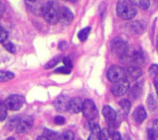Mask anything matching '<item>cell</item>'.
<instances>
[{
	"label": "cell",
	"mask_w": 158,
	"mask_h": 140,
	"mask_svg": "<svg viewBox=\"0 0 158 140\" xmlns=\"http://www.w3.org/2000/svg\"><path fill=\"white\" fill-rule=\"evenodd\" d=\"M7 31L0 26V42H4L7 39Z\"/></svg>",
	"instance_id": "83f0119b"
},
{
	"label": "cell",
	"mask_w": 158,
	"mask_h": 140,
	"mask_svg": "<svg viewBox=\"0 0 158 140\" xmlns=\"http://www.w3.org/2000/svg\"><path fill=\"white\" fill-rule=\"evenodd\" d=\"M108 136H109L108 129H106H106H102L99 140H108Z\"/></svg>",
	"instance_id": "4dcf8cb0"
},
{
	"label": "cell",
	"mask_w": 158,
	"mask_h": 140,
	"mask_svg": "<svg viewBox=\"0 0 158 140\" xmlns=\"http://www.w3.org/2000/svg\"><path fill=\"white\" fill-rule=\"evenodd\" d=\"M111 50L115 54L122 57L129 53L130 46L125 40L117 37V38L113 39L111 42Z\"/></svg>",
	"instance_id": "277c9868"
},
{
	"label": "cell",
	"mask_w": 158,
	"mask_h": 140,
	"mask_svg": "<svg viewBox=\"0 0 158 140\" xmlns=\"http://www.w3.org/2000/svg\"><path fill=\"white\" fill-rule=\"evenodd\" d=\"M15 78V75L7 71H0V82H5L11 80Z\"/></svg>",
	"instance_id": "ffe728a7"
},
{
	"label": "cell",
	"mask_w": 158,
	"mask_h": 140,
	"mask_svg": "<svg viewBox=\"0 0 158 140\" xmlns=\"http://www.w3.org/2000/svg\"><path fill=\"white\" fill-rule=\"evenodd\" d=\"M146 117H147V114H146L145 109L143 106H139L133 113V119L138 124H141L142 122H143L146 119Z\"/></svg>",
	"instance_id": "2e32d148"
},
{
	"label": "cell",
	"mask_w": 158,
	"mask_h": 140,
	"mask_svg": "<svg viewBox=\"0 0 158 140\" xmlns=\"http://www.w3.org/2000/svg\"><path fill=\"white\" fill-rule=\"evenodd\" d=\"M33 125V119L31 116H23L19 118L18 125L16 126V131L19 134H23L28 132Z\"/></svg>",
	"instance_id": "ba28073f"
},
{
	"label": "cell",
	"mask_w": 158,
	"mask_h": 140,
	"mask_svg": "<svg viewBox=\"0 0 158 140\" xmlns=\"http://www.w3.org/2000/svg\"><path fill=\"white\" fill-rule=\"evenodd\" d=\"M82 105L83 102L80 98H72L69 101V107H68V112L71 114H78L81 111H82Z\"/></svg>",
	"instance_id": "4fadbf2b"
},
{
	"label": "cell",
	"mask_w": 158,
	"mask_h": 140,
	"mask_svg": "<svg viewBox=\"0 0 158 140\" xmlns=\"http://www.w3.org/2000/svg\"><path fill=\"white\" fill-rule=\"evenodd\" d=\"M24 103V98L20 95H10L6 98L5 104L11 111H19Z\"/></svg>",
	"instance_id": "8992f818"
},
{
	"label": "cell",
	"mask_w": 158,
	"mask_h": 140,
	"mask_svg": "<svg viewBox=\"0 0 158 140\" xmlns=\"http://www.w3.org/2000/svg\"><path fill=\"white\" fill-rule=\"evenodd\" d=\"M90 125V129H91V134L88 140H99L100 138V135H101V131L102 129L100 128V126L94 123V122H89Z\"/></svg>",
	"instance_id": "9a60e30c"
},
{
	"label": "cell",
	"mask_w": 158,
	"mask_h": 140,
	"mask_svg": "<svg viewBox=\"0 0 158 140\" xmlns=\"http://www.w3.org/2000/svg\"><path fill=\"white\" fill-rule=\"evenodd\" d=\"M60 6L55 1H48L45 3L44 9V18L45 21L49 24H56L59 21V13H60Z\"/></svg>",
	"instance_id": "6da1fadb"
},
{
	"label": "cell",
	"mask_w": 158,
	"mask_h": 140,
	"mask_svg": "<svg viewBox=\"0 0 158 140\" xmlns=\"http://www.w3.org/2000/svg\"><path fill=\"white\" fill-rule=\"evenodd\" d=\"M119 106L121 107V109L123 110L125 114H128L131 109V103L129 100H122L119 102Z\"/></svg>",
	"instance_id": "d6986e66"
},
{
	"label": "cell",
	"mask_w": 158,
	"mask_h": 140,
	"mask_svg": "<svg viewBox=\"0 0 158 140\" xmlns=\"http://www.w3.org/2000/svg\"><path fill=\"white\" fill-rule=\"evenodd\" d=\"M36 140H51L49 139L48 138H46L45 136H40V137H38V138Z\"/></svg>",
	"instance_id": "74e56055"
},
{
	"label": "cell",
	"mask_w": 158,
	"mask_h": 140,
	"mask_svg": "<svg viewBox=\"0 0 158 140\" xmlns=\"http://www.w3.org/2000/svg\"><path fill=\"white\" fill-rule=\"evenodd\" d=\"M74 18L73 13L71 10L66 6H63L60 8V13H59V22L62 23L63 25H69Z\"/></svg>",
	"instance_id": "30bf717a"
},
{
	"label": "cell",
	"mask_w": 158,
	"mask_h": 140,
	"mask_svg": "<svg viewBox=\"0 0 158 140\" xmlns=\"http://www.w3.org/2000/svg\"><path fill=\"white\" fill-rule=\"evenodd\" d=\"M60 60H61V57H60V56L55 57L54 59H52L51 61H49V62L47 63V65L45 66V68H51V67L55 66Z\"/></svg>",
	"instance_id": "4316f807"
},
{
	"label": "cell",
	"mask_w": 158,
	"mask_h": 140,
	"mask_svg": "<svg viewBox=\"0 0 158 140\" xmlns=\"http://www.w3.org/2000/svg\"><path fill=\"white\" fill-rule=\"evenodd\" d=\"M4 47L6 48V51H8L11 54H14L16 52V46L11 42H4Z\"/></svg>",
	"instance_id": "d4e9b609"
},
{
	"label": "cell",
	"mask_w": 158,
	"mask_h": 140,
	"mask_svg": "<svg viewBox=\"0 0 158 140\" xmlns=\"http://www.w3.org/2000/svg\"><path fill=\"white\" fill-rule=\"evenodd\" d=\"M54 122H55V124H56V125L61 126V125H64V124H65L66 119H65L63 116H61V115H57V116H56V117H55Z\"/></svg>",
	"instance_id": "f1b7e54d"
},
{
	"label": "cell",
	"mask_w": 158,
	"mask_h": 140,
	"mask_svg": "<svg viewBox=\"0 0 158 140\" xmlns=\"http://www.w3.org/2000/svg\"><path fill=\"white\" fill-rule=\"evenodd\" d=\"M4 10H5L4 6H3L2 3H0V18L2 17V15H3V13H4Z\"/></svg>",
	"instance_id": "8d00e7d4"
},
{
	"label": "cell",
	"mask_w": 158,
	"mask_h": 140,
	"mask_svg": "<svg viewBox=\"0 0 158 140\" xmlns=\"http://www.w3.org/2000/svg\"><path fill=\"white\" fill-rule=\"evenodd\" d=\"M110 90L113 95H115L116 97H120L128 92V90H130V83L127 79H125L118 83H114Z\"/></svg>",
	"instance_id": "52a82bcc"
},
{
	"label": "cell",
	"mask_w": 158,
	"mask_h": 140,
	"mask_svg": "<svg viewBox=\"0 0 158 140\" xmlns=\"http://www.w3.org/2000/svg\"><path fill=\"white\" fill-rule=\"evenodd\" d=\"M69 101L70 100L69 99V97L65 95H61L54 102V107L58 113H64L68 111Z\"/></svg>",
	"instance_id": "8fae6325"
},
{
	"label": "cell",
	"mask_w": 158,
	"mask_h": 140,
	"mask_svg": "<svg viewBox=\"0 0 158 140\" xmlns=\"http://www.w3.org/2000/svg\"><path fill=\"white\" fill-rule=\"evenodd\" d=\"M102 114H103L104 117L106 118V120L108 122V124H109L110 126L116 123V120H117V113H116V111L113 108H111L108 105H106V106H104V108L102 110Z\"/></svg>",
	"instance_id": "7c38bea8"
},
{
	"label": "cell",
	"mask_w": 158,
	"mask_h": 140,
	"mask_svg": "<svg viewBox=\"0 0 158 140\" xmlns=\"http://www.w3.org/2000/svg\"><path fill=\"white\" fill-rule=\"evenodd\" d=\"M63 63H64L66 67L70 68V69L72 68V61H71V59L69 57H64L63 58Z\"/></svg>",
	"instance_id": "d6a6232c"
},
{
	"label": "cell",
	"mask_w": 158,
	"mask_h": 140,
	"mask_svg": "<svg viewBox=\"0 0 158 140\" xmlns=\"http://www.w3.org/2000/svg\"><path fill=\"white\" fill-rule=\"evenodd\" d=\"M156 137L155 136V134L153 133V131L151 130V128L148 130V133H147V140H156Z\"/></svg>",
	"instance_id": "836d02e7"
},
{
	"label": "cell",
	"mask_w": 158,
	"mask_h": 140,
	"mask_svg": "<svg viewBox=\"0 0 158 140\" xmlns=\"http://www.w3.org/2000/svg\"><path fill=\"white\" fill-rule=\"evenodd\" d=\"M82 113H83L84 117L86 119H88L89 121L94 120L97 117V115H98V110L96 108V105L90 99H87V100H85L83 102Z\"/></svg>",
	"instance_id": "5b68a950"
},
{
	"label": "cell",
	"mask_w": 158,
	"mask_h": 140,
	"mask_svg": "<svg viewBox=\"0 0 158 140\" xmlns=\"http://www.w3.org/2000/svg\"><path fill=\"white\" fill-rule=\"evenodd\" d=\"M151 130L153 131V133L155 134V136L158 138V119L155 120L153 123V127L151 128Z\"/></svg>",
	"instance_id": "1f68e13d"
},
{
	"label": "cell",
	"mask_w": 158,
	"mask_h": 140,
	"mask_svg": "<svg viewBox=\"0 0 158 140\" xmlns=\"http://www.w3.org/2000/svg\"><path fill=\"white\" fill-rule=\"evenodd\" d=\"M6 140H15V138H8Z\"/></svg>",
	"instance_id": "60d3db41"
},
{
	"label": "cell",
	"mask_w": 158,
	"mask_h": 140,
	"mask_svg": "<svg viewBox=\"0 0 158 140\" xmlns=\"http://www.w3.org/2000/svg\"><path fill=\"white\" fill-rule=\"evenodd\" d=\"M154 84H155V87H156V93H157L158 96V78H156L154 81Z\"/></svg>",
	"instance_id": "d590c367"
},
{
	"label": "cell",
	"mask_w": 158,
	"mask_h": 140,
	"mask_svg": "<svg viewBox=\"0 0 158 140\" xmlns=\"http://www.w3.org/2000/svg\"><path fill=\"white\" fill-rule=\"evenodd\" d=\"M132 3H134V5L138 6L140 8L142 9H147L150 6V2L148 0H140V1H131Z\"/></svg>",
	"instance_id": "7402d4cb"
},
{
	"label": "cell",
	"mask_w": 158,
	"mask_h": 140,
	"mask_svg": "<svg viewBox=\"0 0 158 140\" xmlns=\"http://www.w3.org/2000/svg\"><path fill=\"white\" fill-rule=\"evenodd\" d=\"M123 140H131V138H130V136H125V138H124Z\"/></svg>",
	"instance_id": "f35d334b"
},
{
	"label": "cell",
	"mask_w": 158,
	"mask_h": 140,
	"mask_svg": "<svg viewBox=\"0 0 158 140\" xmlns=\"http://www.w3.org/2000/svg\"><path fill=\"white\" fill-rule=\"evenodd\" d=\"M142 91H143V87L141 83H137L135 84L129 91V96L131 99L132 100H137L141 97L142 95Z\"/></svg>",
	"instance_id": "e0dca14e"
},
{
	"label": "cell",
	"mask_w": 158,
	"mask_h": 140,
	"mask_svg": "<svg viewBox=\"0 0 158 140\" xmlns=\"http://www.w3.org/2000/svg\"><path fill=\"white\" fill-rule=\"evenodd\" d=\"M128 28L135 34H142L146 28V24L143 21H133L127 25Z\"/></svg>",
	"instance_id": "5bb4252c"
},
{
	"label": "cell",
	"mask_w": 158,
	"mask_h": 140,
	"mask_svg": "<svg viewBox=\"0 0 158 140\" xmlns=\"http://www.w3.org/2000/svg\"><path fill=\"white\" fill-rule=\"evenodd\" d=\"M126 72H127V76H130L131 78H138L143 75L142 69L139 66H129Z\"/></svg>",
	"instance_id": "ac0fdd59"
},
{
	"label": "cell",
	"mask_w": 158,
	"mask_h": 140,
	"mask_svg": "<svg viewBox=\"0 0 158 140\" xmlns=\"http://www.w3.org/2000/svg\"><path fill=\"white\" fill-rule=\"evenodd\" d=\"M90 31H91V27H86V28L82 29L81 30H80L78 33V38L80 39V41H81V42L86 41V39L89 36Z\"/></svg>",
	"instance_id": "44dd1931"
},
{
	"label": "cell",
	"mask_w": 158,
	"mask_h": 140,
	"mask_svg": "<svg viewBox=\"0 0 158 140\" xmlns=\"http://www.w3.org/2000/svg\"><path fill=\"white\" fill-rule=\"evenodd\" d=\"M106 75H107L109 81H111L113 83H118L119 81L126 79L127 72L123 67H121L119 66H112L109 67Z\"/></svg>",
	"instance_id": "3957f363"
},
{
	"label": "cell",
	"mask_w": 158,
	"mask_h": 140,
	"mask_svg": "<svg viewBox=\"0 0 158 140\" xmlns=\"http://www.w3.org/2000/svg\"><path fill=\"white\" fill-rule=\"evenodd\" d=\"M6 106L5 104V102H0V122L4 121L6 117Z\"/></svg>",
	"instance_id": "cb8c5ba5"
},
{
	"label": "cell",
	"mask_w": 158,
	"mask_h": 140,
	"mask_svg": "<svg viewBox=\"0 0 158 140\" xmlns=\"http://www.w3.org/2000/svg\"><path fill=\"white\" fill-rule=\"evenodd\" d=\"M149 75L152 78H156L158 77V66L157 65H152L149 67Z\"/></svg>",
	"instance_id": "484cf974"
},
{
	"label": "cell",
	"mask_w": 158,
	"mask_h": 140,
	"mask_svg": "<svg viewBox=\"0 0 158 140\" xmlns=\"http://www.w3.org/2000/svg\"><path fill=\"white\" fill-rule=\"evenodd\" d=\"M117 14L118 16L125 20H130L133 18L136 14L137 10L132 4L131 1H118L117 5Z\"/></svg>",
	"instance_id": "7a4b0ae2"
},
{
	"label": "cell",
	"mask_w": 158,
	"mask_h": 140,
	"mask_svg": "<svg viewBox=\"0 0 158 140\" xmlns=\"http://www.w3.org/2000/svg\"><path fill=\"white\" fill-rule=\"evenodd\" d=\"M55 72L56 73H59V74H69L71 72V69L68 68L66 66H63V67H59V68L56 69Z\"/></svg>",
	"instance_id": "f546056e"
},
{
	"label": "cell",
	"mask_w": 158,
	"mask_h": 140,
	"mask_svg": "<svg viewBox=\"0 0 158 140\" xmlns=\"http://www.w3.org/2000/svg\"><path fill=\"white\" fill-rule=\"evenodd\" d=\"M56 140H74V133L72 131H67L58 137Z\"/></svg>",
	"instance_id": "603a6c76"
},
{
	"label": "cell",
	"mask_w": 158,
	"mask_h": 140,
	"mask_svg": "<svg viewBox=\"0 0 158 140\" xmlns=\"http://www.w3.org/2000/svg\"><path fill=\"white\" fill-rule=\"evenodd\" d=\"M27 6L29 8V10L36 15V16H41L44 14V6L45 4L42 1H26Z\"/></svg>",
	"instance_id": "9c48e42d"
},
{
	"label": "cell",
	"mask_w": 158,
	"mask_h": 140,
	"mask_svg": "<svg viewBox=\"0 0 158 140\" xmlns=\"http://www.w3.org/2000/svg\"><path fill=\"white\" fill-rule=\"evenodd\" d=\"M156 50H157V53H158V35H157V38H156Z\"/></svg>",
	"instance_id": "ab89813d"
},
{
	"label": "cell",
	"mask_w": 158,
	"mask_h": 140,
	"mask_svg": "<svg viewBox=\"0 0 158 140\" xmlns=\"http://www.w3.org/2000/svg\"><path fill=\"white\" fill-rule=\"evenodd\" d=\"M111 136H112V140H123L121 135L118 132H114Z\"/></svg>",
	"instance_id": "e575fe53"
}]
</instances>
